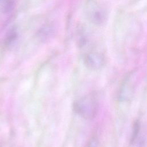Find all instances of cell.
Wrapping results in <instances>:
<instances>
[{
	"instance_id": "obj_8",
	"label": "cell",
	"mask_w": 147,
	"mask_h": 147,
	"mask_svg": "<svg viewBox=\"0 0 147 147\" xmlns=\"http://www.w3.org/2000/svg\"><path fill=\"white\" fill-rule=\"evenodd\" d=\"M140 130V123L138 121H137L134 123L133 129L132 131L131 141L133 144L136 141V139L137 138V136L139 134Z\"/></svg>"
},
{
	"instance_id": "obj_3",
	"label": "cell",
	"mask_w": 147,
	"mask_h": 147,
	"mask_svg": "<svg viewBox=\"0 0 147 147\" xmlns=\"http://www.w3.org/2000/svg\"><path fill=\"white\" fill-rule=\"evenodd\" d=\"M86 13L91 22L96 25H100L104 22L106 16L102 9L94 1L90 0L86 5Z\"/></svg>"
},
{
	"instance_id": "obj_6",
	"label": "cell",
	"mask_w": 147,
	"mask_h": 147,
	"mask_svg": "<svg viewBox=\"0 0 147 147\" xmlns=\"http://www.w3.org/2000/svg\"><path fill=\"white\" fill-rule=\"evenodd\" d=\"M16 0H0V10L4 13L11 11L15 6Z\"/></svg>"
},
{
	"instance_id": "obj_9",
	"label": "cell",
	"mask_w": 147,
	"mask_h": 147,
	"mask_svg": "<svg viewBox=\"0 0 147 147\" xmlns=\"http://www.w3.org/2000/svg\"><path fill=\"white\" fill-rule=\"evenodd\" d=\"M96 146H97V142L95 138H92L87 146V147H96Z\"/></svg>"
},
{
	"instance_id": "obj_1",
	"label": "cell",
	"mask_w": 147,
	"mask_h": 147,
	"mask_svg": "<svg viewBox=\"0 0 147 147\" xmlns=\"http://www.w3.org/2000/svg\"><path fill=\"white\" fill-rule=\"evenodd\" d=\"M74 107L75 112L82 118L92 119L97 115L99 104L95 96L89 94L76 100Z\"/></svg>"
},
{
	"instance_id": "obj_5",
	"label": "cell",
	"mask_w": 147,
	"mask_h": 147,
	"mask_svg": "<svg viewBox=\"0 0 147 147\" xmlns=\"http://www.w3.org/2000/svg\"><path fill=\"white\" fill-rule=\"evenodd\" d=\"M56 30L52 25H47L40 28L34 35V38L40 43L51 40L56 34Z\"/></svg>"
},
{
	"instance_id": "obj_7",
	"label": "cell",
	"mask_w": 147,
	"mask_h": 147,
	"mask_svg": "<svg viewBox=\"0 0 147 147\" xmlns=\"http://www.w3.org/2000/svg\"><path fill=\"white\" fill-rule=\"evenodd\" d=\"M17 37V32L14 29H11L10 32L8 33L6 39H5V43L6 45H9L11 44H12L16 40Z\"/></svg>"
},
{
	"instance_id": "obj_2",
	"label": "cell",
	"mask_w": 147,
	"mask_h": 147,
	"mask_svg": "<svg viewBox=\"0 0 147 147\" xmlns=\"http://www.w3.org/2000/svg\"><path fill=\"white\" fill-rule=\"evenodd\" d=\"M136 76L133 73L128 74L122 81L119 90V99L122 101L131 98L135 89Z\"/></svg>"
},
{
	"instance_id": "obj_10",
	"label": "cell",
	"mask_w": 147,
	"mask_h": 147,
	"mask_svg": "<svg viewBox=\"0 0 147 147\" xmlns=\"http://www.w3.org/2000/svg\"><path fill=\"white\" fill-rule=\"evenodd\" d=\"M37 2H43V1H45V0H36Z\"/></svg>"
},
{
	"instance_id": "obj_4",
	"label": "cell",
	"mask_w": 147,
	"mask_h": 147,
	"mask_svg": "<svg viewBox=\"0 0 147 147\" xmlns=\"http://www.w3.org/2000/svg\"><path fill=\"white\" fill-rule=\"evenodd\" d=\"M84 63L90 69L97 70L103 67L105 64V57L102 54L97 52H90L85 54Z\"/></svg>"
}]
</instances>
